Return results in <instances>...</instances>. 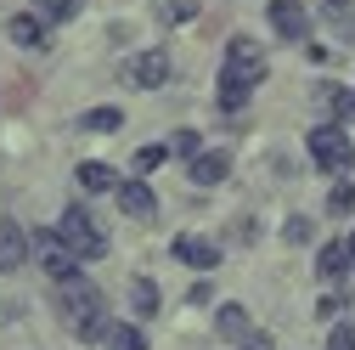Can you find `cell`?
<instances>
[{"label": "cell", "instance_id": "obj_17", "mask_svg": "<svg viewBox=\"0 0 355 350\" xmlns=\"http://www.w3.org/2000/svg\"><path fill=\"white\" fill-rule=\"evenodd\" d=\"M107 350H147V333L136 322H113L107 328Z\"/></svg>", "mask_w": 355, "mask_h": 350}, {"label": "cell", "instance_id": "obj_24", "mask_svg": "<svg viewBox=\"0 0 355 350\" xmlns=\"http://www.w3.org/2000/svg\"><path fill=\"white\" fill-rule=\"evenodd\" d=\"M40 12L57 17V23H68V17H79V0H40Z\"/></svg>", "mask_w": 355, "mask_h": 350}, {"label": "cell", "instance_id": "obj_29", "mask_svg": "<svg viewBox=\"0 0 355 350\" xmlns=\"http://www.w3.org/2000/svg\"><path fill=\"white\" fill-rule=\"evenodd\" d=\"M349 266H355V232H349Z\"/></svg>", "mask_w": 355, "mask_h": 350}, {"label": "cell", "instance_id": "obj_23", "mask_svg": "<svg viewBox=\"0 0 355 350\" xmlns=\"http://www.w3.org/2000/svg\"><path fill=\"white\" fill-rule=\"evenodd\" d=\"M327 209H333V215H349V209H355V187H349V181H338V187L327 192Z\"/></svg>", "mask_w": 355, "mask_h": 350}, {"label": "cell", "instance_id": "obj_16", "mask_svg": "<svg viewBox=\"0 0 355 350\" xmlns=\"http://www.w3.org/2000/svg\"><path fill=\"white\" fill-rule=\"evenodd\" d=\"M316 12L327 17V28H338V34H349L355 28V6L349 0H316Z\"/></svg>", "mask_w": 355, "mask_h": 350}, {"label": "cell", "instance_id": "obj_4", "mask_svg": "<svg viewBox=\"0 0 355 350\" xmlns=\"http://www.w3.org/2000/svg\"><path fill=\"white\" fill-rule=\"evenodd\" d=\"M28 238H34V254H40V266H46L57 283H73V277H79V254H73V249H68L57 232H28Z\"/></svg>", "mask_w": 355, "mask_h": 350}, {"label": "cell", "instance_id": "obj_3", "mask_svg": "<svg viewBox=\"0 0 355 350\" xmlns=\"http://www.w3.org/2000/svg\"><path fill=\"white\" fill-rule=\"evenodd\" d=\"M304 147H310V158H316V169H327V175H344L355 164V142L344 136L338 124H316Z\"/></svg>", "mask_w": 355, "mask_h": 350}, {"label": "cell", "instance_id": "obj_14", "mask_svg": "<svg viewBox=\"0 0 355 350\" xmlns=\"http://www.w3.org/2000/svg\"><path fill=\"white\" fill-rule=\"evenodd\" d=\"M226 62H237V68H248V74H265V51L254 46L248 34H237L232 46H226Z\"/></svg>", "mask_w": 355, "mask_h": 350}, {"label": "cell", "instance_id": "obj_27", "mask_svg": "<svg viewBox=\"0 0 355 350\" xmlns=\"http://www.w3.org/2000/svg\"><path fill=\"white\" fill-rule=\"evenodd\" d=\"M282 238H288V243H304V238H310V221H288Z\"/></svg>", "mask_w": 355, "mask_h": 350}, {"label": "cell", "instance_id": "obj_26", "mask_svg": "<svg viewBox=\"0 0 355 350\" xmlns=\"http://www.w3.org/2000/svg\"><path fill=\"white\" fill-rule=\"evenodd\" d=\"M169 17H175V23H187V17H198V0H169Z\"/></svg>", "mask_w": 355, "mask_h": 350}, {"label": "cell", "instance_id": "obj_19", "mask_svg": "<svg viewBox=\"0 0 355 350\" xmlns=\"http://www.w3.org/2000/svg\"><path fill=\"white\" fill-rule=\"evenodd\" d=\"M220 333H226V339H248V333H254L243 305H220Z\"/></svg>", "mask_w": 355, "mask_h": 350}, {"label": "cell", "instance_id": "obj_13", "mask_svg": "<svg viewBox=\"0 0 355 350\" xmlns=\"http://www.w3.org/2000/svg\"><path fill=\"white\" fill-rule=\"evenodd\" d=\"M79 187H85V192H119V175H113V164H102V158H85V164H79Z\"/></svg>", "mask_w": 355, "mask_h": 350}, {"label": "cell", "instance_id": "obj_10", "mask_svg": "<svg viewBox=\"0 0 355 350\" xmlns=\"http://www.w3.org/2000/svg\"><path fill=\"white\" fill-rule=\"evenodd\" d=\"M28 249H34V238H23L17 221H0V272H17L28 260Z\"/></svg>", "mask_w": 355, "mask_h": 350}, {"label": "cell", "instance_id": "obj_18", "mask_svg": "<svg viewBox=\"0 0 355 350\" xmlns=\"http://www.w3.org/2000/svg\"><path fill=\"white\" fill-rule=\"evenodd\" d=\"M130 299H136V317H158V283H153V277H136V283H130Z\"/></svg>", "mask_w": 355, "mask_h": 350}, {"label": "cell", "instance_id": "obj_12", "mask_svg": "<svg viewBox=\"0 0 355 350\" xmlns=\"http://www.w3.org/2000/svg\"><path fill=\"white\" fill-rule=\"evenodd\" d=\"M226 175H232V153L214 147V153H198V158H192V181H198V187H220Z\"/></svg>", "mask_w": 355, "mask_h": 350}, {"label": "cell", "instance_id": "obj_22", "mask_svg": "<svg viewBox=\"0 0 355 350\" xmlns=\"http://www.w3.org/2000/svg\"><path fill=\"white\" fill-rule=\"evenodd\" d=\"M164 158H169V147H158V142H153V147H141V153H136V175H153Z\"/></svg>", "mask_w": 355, "mask_h": 350}, {"label": "cell", "instance_id": "obj_2", "mask_svg": "<svg viewBox=\"0 0 355 350\" xmlns=\"http://www.w3.org/2000/svg\"><path fill=\"white\" fill-rule=\"evenodd\" d=\"M57 238H62V243L79 254V266H85V260H102V254H107V232L96 226V215L85 209V203H68V209H62Z\"/></svg>", "mask_w": 355, "mask_h": 350}, {"label": "cell", "instance_id": "obj_8", "mask_svg": "<svg viewBox=\"0 0 355 350\" xmlns=\"http://www.w3.org/2000/svg\"><path fill=\"white\" fill-rule=\"evenodd\" d=\"M265 17H271V28L282 40H304L310 34V12L299 6V0H271V12H265Z\"/></svg>", "mask_w": 355, "mask_h": 350}, {"label": "cell", "instance_id": "obj_25", "mask_svg": "<svg viewBox=\"0 0 355 350\" xmlns=\"http://www.w3.org/2000/svg\"><path fill=\"white\" fill-rule=\"evenodd\" d=\"M327 350H355V322H338L333 339H327Z\"/></svg>", "mask_w": 355, "mask_h": 350}, {"label": "cell", "instance_id": "obj_9", "mask_svg": "<svg viewBox=\"0 0 355 350\" xmlns=\"http://www.w3.org/2000/svg\"><path fill=\"white\" fill-rule=\"evenodd\" d=\"M119 209L130 215V221H153V215H158V198H153V187L147 181H119Z\"/></svg>", "mask_w": 355, "mask_h": 350}, {"label": "cell", "instance_id": "obj_28", "mask_svg": "<svg viewBox=\"0 0 355 350\" xmlns=\"http://www.w3.org/2000/svg\"><path fill=\"white\" fill-rule=\"evenodd\" d=\"M243 350H271V333H248V339H243Z\"/></svg>", "mask_w": 355, "mask_h": 350}, {"label": "cell", "instance_id": "obj_6", "mask_svg": "<svg viewBox=\"0 0 355 350\" xmlns=\"http://www.w3.org/2000/svg\"><path fill=\"white\" fill-rule=\"evenodd\" d=\"M124 79L136 85V91H158V85L169 79V51H136L124 62Z\"/></svg>", "mask_w": 355, "mask_h": 350}, {"label": "cell", "instance_id": "obj_1", "mask_svg": "<svg viewBox=\"0 0 355 350\" xmlns=\"http://www.w3.org/2000/svg\"><path fill=\"white\" fill-rule=\"evenodd\" d=\"M62 317H68V328L85 339V344H96V339H107V299H102V288H91L85 277H73V283H62Z\"/></svg>", "mask_w": 355, "mask_h": 350}, {"label": "cell", "instance_id": "obj_7", "mask_svg": "<svg viewBox=\"0 0 355 350\" xmlns=\"http://www.w3.org/2000/svg\"><path fill=\"white\" fill-rule=\"evenodd\" d=\"M169 254L181 260V266H192V272H214V266H220V249H214L209 238H198V232H181Z\"/></svg>", "mask_w": 355, "mask_h": 350}, {"label": "cell", "instance_id": "obj_15", "mask_svg": "<svg viewBox=\"0 0 355 350\" xmlns=\"http://www.w3.org/2000/svg\"><path fill=\"white\" fill-rule=\"evenodd\" d=\"M73 124H79V130H91V136H113V130L124 124V113H119V108H91V113H79Z\"/></svg>", "mask_w": 355, "mask_h": 350}, {"label": "cell", "instance_id": "obj_5", "mask_svg": "<svg viewBox=\"0 0 355 350\" xmlns=\"http://www.w3.org/2000/svg\"><path fill=\"white\" fill-rule=\"evenodd\" d=\"M265 74H248V68H237V62H226L220 68V85H214V97H220V108L226 113H237L248 97H254V85H259Z\"/></svg>", "mask_w": 355, "mask_h": 350}, {"label": "cell", "instance_id": "obj_20", "mask_svg": "<svg viewBox=\"0 0 355 350\" xmlns=\"http://www.w3.org/2000/svg\"><path fill=\"white\" fill-rule=\"evenodd\" d=\"M344 266H349V243H327L322 260H316V272H322V277H338Z\"/></svg>", "mask_w": 355, "mask_h": 350}, {"label": "cell", "instance_id": "obj_21", "mask_svg": "<svg viewBox=\"0 0 355 350\" xmlns=\"http://www.w3.org/2000/svg\"><path fill=\"white\" fill-rule=\"evenodd\" d=\"M169 153H175V158H198V153H203V142H198V130H175V142H169Z\"/></svg>", "mask_w": 355, "mask_h": 350}, {"label": "cell", "instance_id": "obj_11", "mask_svg": "<svg viewBox=\"0 0 355 350\" xmlns=\"http://www.w3.org/2000/svg\"><path fill=\"white\" fill-rule=\"evenodd\" d=\"M6 34H12V46H23V51H46V23H40V17H28V12H17L12 23H6Z\"/></svg>", "mask_w": 355, "mask_h": 350}]
</instances>
